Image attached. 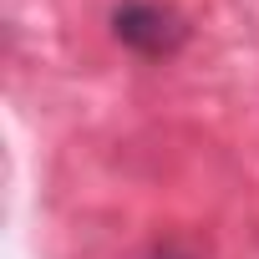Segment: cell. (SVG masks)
<instances>
[{
	"label": "cell",
	"instance_id": "obj_1",
	"mask_svg": "<svg viewBox=\"0 0 259 259\" xmlns=\"http://www.w3.org/2000/svg\"><path fill=\"white\" fill-rule=\"evenodd\" d=\"M112 36L138 51V56H173L188 41V26L173 6H158V0H122L112 11Z\"/></svg>",
	"mask_w": 259,
	"mask_h": 259
},
{
	"label": "cell",
	"instance_id": "obj_2",
	"mask_svg": "<svg viewBox=\"0 0 259 259\" xmlns=\"http://www.w3.org/2000/svg\"><path fill=\"white\" fill-rule=\"evenodd\" d=\"M148 259H198V254H193V249H183V244H173V239H168V244H158V249H153V254H148Z\"/></svg>",
	"mask_w": 259,
	"mask_h": 259
}]
</instances>
